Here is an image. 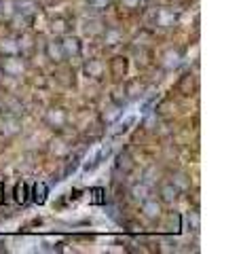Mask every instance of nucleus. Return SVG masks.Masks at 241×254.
<instances>
[]
</instances>
